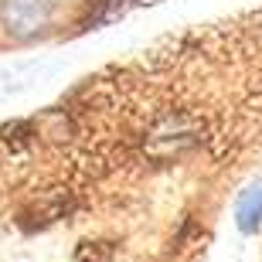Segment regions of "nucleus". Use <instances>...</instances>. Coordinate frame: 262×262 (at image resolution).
Here are the masks:
<instances>
[{
	"label": "nucleus",
	"instance_id": "nucleus-1",
	"mask_svg": "<svg viewBox=\"0 0 262 262\" xmlns=\"http://www.w3.org/2000/svg\"><path fill=\"white\" fill-rule=\"evenodd\" d=\"M198 140H201V123L194 116L177 113L154 126V133L146 136V154L154 160H170V157H181L184 150H191Z\"/></svg>",
	"mask_w": 262,
	"mask_h": 262
},
{
	"label": "nucleus",
	"instance_id": "nucleus-2",
	"mask_svg": "<svg viewBox=\"0 0 262 262\" xmlns=\"http://www.w3.org/2000/svg\"><path fill=\"white\" fill-rule=\"evenodd\" d=\"M0 24L10 38H31L48 24V4L45 0H7L0 10Z\"/></svg>",
	"mask_w": 262,
	"mask_h": 262
},
{
	"label": "nucleus",
	"instance_id": "nucleus-3",
	"mask_svg": "<svg viewBox=\"0 0 262 262\" xmlns=\"http://www.w3.org/2000/svg\"><path fill=\"white\" fill-rule=\"evenodd\" d=\"M235 218H238L242 232H255L259 228V222H262V181L242 191V198L235 204Z\"/></svg>",
	"mask_w": 262,
	"mask_h": 262
}]
</instances>
